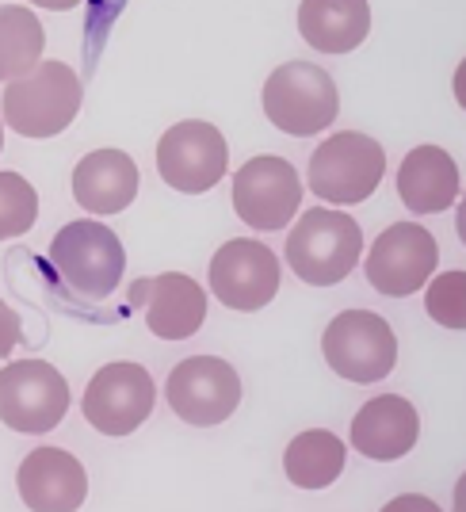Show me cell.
<instances>
[{"instance_id": "6da1fadb", "label": "cell", "mask_w": 466, "mask_h": 512, "mask_svg": "<svg viewBox=\"0 0 466 512\" xmlns=\"http://www.w3.org/2000/svg\"><path fill=\"white\" fill-rule=\"evenodd\" d=\"M363 253V230L352 214L314 207L287 234V264L310 287H333L348 276Z\"/></svg>"}, {"instance_id": "7a4b0ae2", "label": "cell", "mask_w": 466, "mask_h": 512, "mask_svg": "<svg viewBox=\"0 0 466 512\" xmlns=\"http://www.w3.org/2000/svg\"><path fill=\"white\" fill-rule=\"evenodd\" d=\"M85 100V88L65 62H39L4 88V123L23 138L62 134Z\"/></svg>"}, {"instance_id": "3957f363", "label": "cell", "mask_w": 466, "mask_h": 512, "mask_svg": "<svg viewBox=\"0 0 466 512\" xmlns=\"http://www.w3.org/2000/svg\"><path fill=\"white\" fill-rule=\"evenodd\" d=\"M50 264L62 283L88 302H104L127 272V253L119 234L96 218H77L50 241Z\"/></svg>"}, {"instance_id": "277c9868", "label": "cell", "mask_w": 466, "mask_h": 512, "mask_svg": "<svg viewBox=\"0 0 466 512\" xmlns=\"http://www.w3.org/2000/svg\"><path fill=\"white\" fill-rule=\"evenodd\" d=\"M340 96L333 77L314 62H287L264 81V115L272 127L295 138H310L337 123Z\"/></svg>"}, {"instance_id": "5b68a950", "label": "cell", "mask_w": 466, "mask_h": 512, "mask_svg": "<svg viewBox=\"0 0 466 512\" xmlns=\"http://www.w3.org/2000/svg\"><path fill=\"white\" fill-rule=\"evenodd\" d=\"M382 172H386V153L379 142L360 130H340L310 153V192L325 203L352 207L375 195Z\"/></svg>"}, {"instance_id": "8992f818", "label": "cell", "mask_w": 466, "mask_h": 512, "mask_svg": "<svg viewBox=\"0 0 466 512\" xmlns=\"http://www.w3.org/2000/svg\"><path fill=\"white\" fill-rule=\"evenodd\" d=\"M321 352L348 383H379L398 363V337L390 321L371 310H344L325 325Z\"/></svg>"}, {"instance_id": "52a82bcc", "label": "cell", "mask_w": 466, "mask_h": 512, "mask_svg": "<svg viewBox=\"0 0 466 512\" xmlns=\"http://www.w3.org/2000/svg\"><path fill=\"white\" fill-rule=\"evenodd\" d=\"M69 386L46 360H16L0 367V421L27 436H43L62 425Z\"/></svg>"}, {"instance_id": "ba28073f", "label": "cell", "mask_w": 466, "mask_h": 512, "mask_svg": "<svg viewBox=\"0 0 466 512\" xmlns=\"http://www.w3.org/2000/svg\"><path fill=\"white\" fill-rule=\"evenodd\" d=\"M230 146L214 123H176L157 142V172L161 180L184 195H203L226 176Z\"/></svg>"}, {"instance_id": "9c48e42d", "label": "cell", "mask_w": 466, "mask_h": 512, "mask_svg": "<svg viewBox=\"0 0 466 512\" xmlns=\"http://www.w3.org/2000/svg\"><path fill=\"white\" fill-rule=\"evenodd\" d=\"M157 402V386L142 363H107L85 386V421L104 436H130L134 428L146 425Z\"/></svg>"}, {"instance_id": "30bf717a", "label": "cell", "mask_w": 466, "mask_h": 512, "mask_svg": "<svg viewBox=\"0 0 466 512\" xmlns=\"http://www.w3.org/2000/svg\"><path fill=\"white\" fill-rule=\"evenodd\" d=\"M165 398L180 421L211 428L233 417V409L241 406V379L218 356H188L172 367Z\"/></svg>"}, {"instance_id": "8fae6325", "label": "cell", "mask_w": 466, "mask_h": 512, "mask_svg": "<svg viewBox=\"0 0 466 512\" xmlns=\"http://www.w3.org/2000/svg\"><path fill=\"white\" fill-rule=\"evenodd\" d=\"M302 180L287 157H253L233 172V211L253 230H283L298 214Z\"/></svg>"}, {"instance_id": "7c38bea8", "label": "cell", "mask_w": 466, "mask_h": 512, "mask_svg": "<svg viewBox=\"0 0 466 512\" xmlns=\"http://www.w3.org/2000/svg\"><path fill=\"white\" fill-rule=\"evenodd\" d=\"M436 260H440V245L424 226L394 222L382 230L367 253V279L379 295L405 299L436 276Z\"/></svg>"}, {"instance_id": "4fadbf2b", "label": "cell", "mask_w": 466, "mask_h": 512, "mask_svg": "<svg viewBox=\"0 0 466 512\" xmlns=\"http://www.w3.org/2000/svg\"><path fill=\"white\" fill-rule=\"evenodd\" d=\"M214 299L241 314H256L279 291V260L253 237H233L211 256Z\"/></svg>"}, {"instance_id": "5bb4252c", "label": "cell", "mask_w": 466, "mask_h": 512, "mask_svg": "<svg viewBox=\"0 0 466 512\" xmlns=\"http://www.w3.org/2000/svg\"><path fill=\"white\" fill-rule=\"evenodd\" d=\"M130 306L146 310V325L161 341H188L207 321V291L191 276L165 272V276L134 279L127 291Z\"/></svg>"}, {"instance_id": "9a60e30c", "label": "cell", "mask_w": 466, "mask_h": 512, "mask_svg": "<svg viewBox=\"0 0 466 512\" xmlns=\"http://www.w3.org/2000/svg\"><path fill=\"white\" fill-rule=\"evenodd\" d=\"M20 497L35 512H73L85 505L88 474L62 448H35L20 463Z\"/></svg>"}, {"instance_id": "2e32d148", "label": "cell", "mask_w": 466, "mask_h": 512, "mask_svg": "<svg viewBox=\"0 0 466 512\" xmlns=\"http://www.w3.org/2000/svg\"><path fill=\"white\" fill-rule=\"evenodd\" d=\"M417 436H421V417L402 394H379L363 402L360 413L352 417V448L375 463H394L409 455Z\"/></svg>"}, {"instance_id": "e0dca14e", "label": "cell", "mask_w": 466, "mask_h": 512, "mask_svg": "<svg viewBox=\"0 0 466 512\" xmlns=\"http://www.w3.org/2000/svg\"><path fill=\"white\" fill-rule=\"evenodd\" d=\"M138 165L123 150H96L73 169V199L88 214H119L127 211L138 195Z\"/></svg>"}, {"instance_id": "ac0fdd59", "label": "cell", "mask_w": 466, "mask_h": 512, "mask_svg": "<svg viewBox=\"0 0 466 512\" xmlns=\"http://www.w3.org/2000/svg\"><path fill=\"white\" fill-rule=\"evenodd\" d=\"M398 195L409 214H440L459 199V165L440 146H417L398 169Z\"/></svg>"}, {"instance_id": "d6986e66", "label": "cell", "mask_w": 466, "mask_h": 512, "mask_svg": "<svg viewBox=\"0 0 466 512\" xmlns=\"http://www.w3.org/2000/svg\"><path fill=\"white\" fill-rule=\"evenodd\" d=\"M298 31L321 54H348L371 35L367 0H302Z\"/></svg>"}, {"instance_id": "ffe728a7", "label": "cell", "mask_w": 466, "mask_h": 512, "mask_svg": "<svg viewBox=\"0 0 466 512\" xmlns=\"http://www.w3.org/2000/svg\"><path fill=\"white\" fill-rule=\"evenodd\" d=\"M283 470L295 482L298 490H325L333 486L344 470V440L325 432V428H310L298 432L295 440L287 444L283 455Z\"/></svg>"}, {"instance_id": "44dd1931", "label": "cell", "mask_w": 466, "mask_h": 512, "mask_svg": "<svg viewBox=\"0 0 466 512\" xmlns=\"http://www.w3.org/2000/svg\"><path fill=\"white\" fill-rule=\"evenodd\" d=\"M43 46L46 31L39 16L20 4H4L0 8V85L31 73L43 62Z\"/></svg>"}, {"instance_id": "7402d4cb", "label": "cell", "mask_w": 466, "mask_h": 512, "mask_svg": "<svg viewBox=\"0 0 466 512\" xmlns=\"http://www.w3.org/2000/svg\"><path fill=\"white\" fill-rule=\"evenodd\" d=\"M39 218V195L20 172H0V241L20 237Z\"/></svg>"}, {"instance_id": "603a6c76", "label": "cell", "mask_w": 466, "mask_h": 512, "mask_svg": "<svg viewBox=\"0 0 466 512\" xmlns=\"http://www.w3.org/2000/svg\"><path fill=\"white\" fill-rule=\"evenodd\" d=\"M463 283H466L463 272H444V276H436L424 283V287H428V299H424L428 318L440 321L444 329H463L466 325Z\"/></svg>"}, {"instance_id": "cb8c5ba5", "label": "cell", "mask_w": 466, "mask_h": 512, "mask_svg": "<svg viewBox=\"0 0 466 512\" xmlns=\"http://www.w3.org/2000/svg\"><path fill=\"white\" fill-rule=\"evenodd\" d=\"M16 344H20V318L12 306L0 302V360H8Z\"/></svg>"}, {"instance_id": "d4e9b609", "label": "cell", "mask_w": 466, "mask_h": 512, "mask_svg": "<svg viewBox=\"0 0 466 512\" xmlns=\"http://www.w3.org/2000/svg\"><path fill=\"white\" fill-rule=\"evenodd\" d=\"M31 4H39L46 12H69V8H77L81 0H31Z\"/></svg>"}, {"instance_id": "484cf974", "label": "cell", "mask_w": 466, "mask_h": 512, "mask_svg": "<svg viewBox=\"0 0 466 512\" xmlns=\"http://www.w3.org/2000/svg\"><path fill=\"white\" fill-rule=\"evenodd\" d=\"M0 146H4V130H0Z\"/></svg>"}]
</instances>
